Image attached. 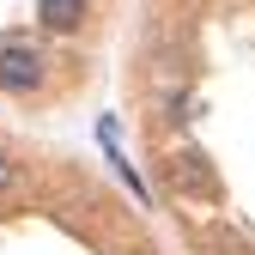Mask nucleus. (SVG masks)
<instances>
[{"label": "nucleus", "mask_w": 255, "mask_h": 255, "mask_svg": "<svg viewBox=\"0 0 255 255\" xmlns=\"http://www.w3.org/2000/svg\"><path fill=\"white\" fill-rule=\"evenodd\" d=\"M43 79H49L43 43L30 30H6L0 37V91L6 98H30V91H43Z\"/></svg>", "instance_id": "obj_1"}, {"label": "nucleus", "mask_w": 255, "mask_h": 255, "mask_svg": "<svg viewBox=\"0 0 255 255\" xmlns=\"http://www.w3.org/2000/svg\"><path fill=\"white\" fill-rule=\"evenodd\" d=\"M98 146H104V158H110V170H116V176L128 182V195H134L140 207H152V195H146V182H140V170L128 164V152H122V134H116V122H110V116L98 122Z\"/></svg>", "instance_id": "obj_2"}, {"label": "nucleus", "mask_w": 255, "mask_h": 255, "mask_svg": "<svg viewBox=\"0 0 255 255\" xmlns=\"http://www.w3.org/2000/svg\"><path fill=\"white\" fill-rule=\"evenodd\" d=\"M85 12H91V0H37V24L55 30V37H73L85 24Z\"/></svg>", "instance_id": "obj_3"}, {"label": "nucleus", "mask_w": 255, "mask_h": 255, "mask_svg": "<svg viewBox=\"0 0 255 255\" xmlns=\"http://www.w3.org/2000/svg\"><path fill=\"white\" fill-rule=\"evenodd\" d=\"M6 188H18V158L0 146V195H6Z\"/></svg>", "instance_id": "obj_4"}]
</instances>
